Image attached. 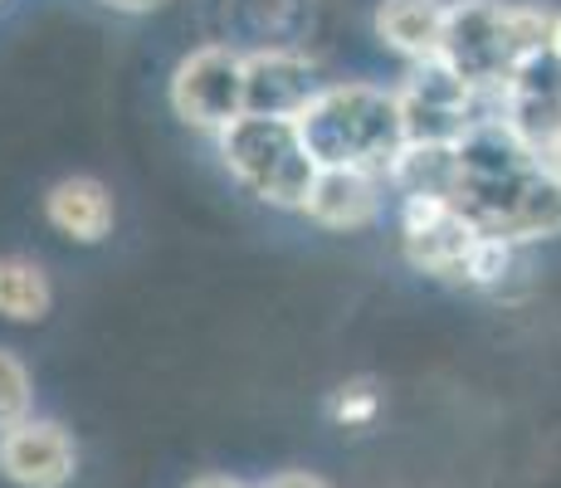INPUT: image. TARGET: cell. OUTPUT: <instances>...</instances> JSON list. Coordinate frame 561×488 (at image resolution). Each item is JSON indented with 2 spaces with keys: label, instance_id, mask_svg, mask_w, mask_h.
I'll return each mask as SVG.
<instances>
[{
  "label": "cell",
  "instance_id": "cell-5",
  "mask_svg": "<svg viewBox=\"0 0 561 488\" xmlns=\"http://www.w3.org/2000/svg\"><path fill=\"white\" fill-rule=\"evenodd\" d=\"M79 474V444L59 420H25L0 435V479L15 488H69Z\"/></svg>",
  "mask_w": 561,
  "mask_h": 488
},
{
  "label": "cell",
  "instance_id": "cell-2",
  "mask_svg": "<svg viewBox=\"0 0 561 488\" xmlns=\"http://www.w3.org/2000/svg\"><path fill=\"white\" fill-rule=\"evenodd\" d=\"M220 161L244 191H254L264 205L278 211H304L318 161L304 147L294 117H254L244 113L240 123H230L220 137Z\"/></svg>",
  "mask_w": 561,
  "mask_h": 488
},
{
  "label": "cell",
  "instance_id": "cell-7",
  "mask_svg": "<svg viewBox=\"0 0 561 488\" xmlns=\"http://www.w3.org/2000/svg\"><path fill=\"white\" fill-rule=\"evenodd\" d=\"M304 215L322 230H366L381 215V177L357 167H318Z\"/></svg>",
  "mask_w": 561,
  "mask_h": 488
},
{
  "label": "cell",
  "instance_id": "cell-11",
  "mask_svg": "<svg viewBox=\"0 0 561 488\" xmlns=\"http://www.w3.org/2000/svg\"><path fill=\"white\" fill-rule=\"evenodd\" d=\"M25 420H35V382H30L25 362L0 347V435L20 430Z\"/></svg>",
  "mask_w": 561,
  "mask_h": 488
},
{
  "label": "cell",
  "instance_id": "cell-4",
  "mask_svg": "<svg viewBox=\"0 0 561 488\" xmlns=\"http://www.w3.org/2000/svg\"><path fill=\"white\" fill-rule=\"evenodd\" d=\"M401 240H405V259L420 274L463 279L469 254L483 240V230L449 195H410L401 205Z\"/></svg>",
  "mask_w": 561,
  "mask_h": 488
},
{
  "label": "cell",
  "instance_id": "cell-1",
  "mask_svg": "<svg viewBox=\"0 0 561 488\" xmlns=\"http://www.w3.org/2000/svg\"><path fill=\"white\" fill-rule=\"evenodd\" d=\"M294 123L318 167H357L371 177H386L405 147L401 103H396V93L371 89V83L318 89V98Z\"/></svg>",
  "mask_w": 561,
  "mask_h": 488
},
{
  "label": "cell",
  "instance_id": "cell-10",
  "mask_svg": "<svg viewBox=\"0 0 561 488\" xmlns=\"http://www.w3.org/2000/svg\"><path fill=\"white\" fill-rule=\"evenodd\" d=\"M49 274L35 264V259L20 254H0V318L10 322H45L49 318Z\"/></svg>",
  "mask_w": 561,
  "mask_h": 488
},
{
  "label": "cell",
  "instance_id": "cell-3",
  "mask_svg": "<svg viewBox=\"0 0 561 488\" xmlns=\"http://www.w3.org/2000/svg\"><path fill=\"white\" fill-rule=\"evenodd\" d=\"M171 113L196 133L220 137L244 117V54L230 45H201L171 73Z\"/></svg>",
  "mask_w": 561,
  "mask_h": 488
},
{
  "label": "cell",
  "instance_id": "cell-18",
  "mask_svg": "<svg viewBox=\"0 0 561 488\" xmlns=\"http://www.w3.org/2000/svg\"><path fill=\"white\" fill-rule=\"evenodd\" d=\"M552 59L561 64V15H557V25H552Z\"/></svg>",
  "mask_w": 561,
  "mask_h": 488
},
{
  "label": "cell",
  "instance_id": "cell-6",
  "mask_svg": "<svg viewBox=\"0 0 561 488\" xmlns=\"http://www.w3.org/2000/svg\"><path fill=\"white\" fill-rule=\"evenodd\" d=\"M318 98V73L304 54L259 49L244 54V113L254 117H298Z\"/></svg>",
  "mask_w": 561,
  "mask_h": 488
},
{
  "label": "cell",
  "instance_id": "cell-13",
  "mask_svg": "<svg viewBox=\"0 0 561 488\" xmlns=\"http://www.w3.org/2000/svg\"><path fill=\"white\" fill-rule=\"evenodd\" d=\"M513 264V240L503 235H483L469 254V269H463V284H499Z\"/></svg>",
  "mask_w": 561,
  "mask_h": 488
},
{
  "label": "cell",
  "instance_id": "cell-14",
  "mask_svg": "<svg viewBox=\"0 0 561 488\" xmlns=\"http://www.w3.org/2000/svg\"><path fill=\"white\" fill-rule=\"evenodd\" d=\"M254 488H332L322 474H308V469H288V474H274V479L254 484Z\"/></svg>",
  "mask_w": 561,
  "mask_h": 488
},
{
  "label": "cell",
  "instance_id": "cell-16",
  "mask_svg": "<svg viewBox=\"0 0 561 488\" xmlns=\"http://www.w3.org/2000/svg\"><path fill=\"white\" fill-rule=\"evenodd\" d=\"M186 488H254V484L234 479V474H201V479H191Z\"/></svg>",
  "mask_w": 561,
  "mask_h": 488
},
{
  "label": "cell",
  "instance_id": "cell-15",
  "mask_svg": "<svg viewBox=\"0 0 561 488\" xmlns=\"http://www.w3.org/2000/svg\"><path fill=\"white\" fill-rule=\"evenodd\" d=\"M537 167H542V177L552 181V186H561V137H552V143L537 151Z\"/></svg>",
  "mask_w": 561,
  "mask_h": 488
},
{
  "label": "cell",
  "instance_id": "cell-9",
  "mask_svg": "<svg viewBox=\"0 0 561 488\" xmlns=\"http://www.w3.org/2000/svg\"><path fill=\"white\" fill-rule=\"evenodd\" d=\"M45 215L64 240L99 245L113 230V195L99 177H64L45 195Z\"/></svg>",
  "mask_w": 561,
  "mask_h": 488
},
{
  "label": "cell",
  "instance_id": "cell-8",
  "mask_svg": "<svg viewBox=\"0 0 561 488\" xmlns=\"http://www.w3.org/2000/svg\"><path fill=\"white\" fill-rule=\"evenodd\" d=\"M449 5L445 0H381L376 5V35L410 64H435L445 54Z\"/></svg>",
  "mask_w": 561,
  "mask_h": 488
},
{
  "label": "cell",
  "instance_id": "cell-17",
  "mask_svg": "<svg viewBox=\"0 0 561 488\" xmlns=\"http://www.w3.org/2000/svg\"><path fill=\"white\" fill-rule=\"evenodd\" d=\"M107 10H123V15H147V10H161L167 0H103Z\"/></svg>",
  "mask_w": 561,
  "mask_h": 488
},
{
  "label": "cell",
  "instance_id": "cell-12",
  "mask_svg": "<svg viewBox=\"0 0 561 488\" xmlns=\"http://www.w3.org/2000/svg\"><path fill=\"white\" fill-rule=\"evenodd\" d=\"M376 410H381V390H376L371 376H357V382L337 386L332 390V400H328V416L337 420V425H347V430L371 425Z\"/></svg>",
  "mask_w": 561,
  "mask_h": 488
}]
</instances>
